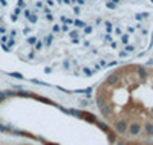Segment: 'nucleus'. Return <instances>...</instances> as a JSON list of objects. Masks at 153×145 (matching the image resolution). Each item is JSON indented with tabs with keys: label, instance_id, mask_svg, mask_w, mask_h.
<instances>
[{
	"label": "nucleus",
	"instance_id": "nucleus-1",
	"mask_svg": "<svg viewBox=\"0 0 153 145\" xmlns=\"http://www.w3.org/2000/svg\"><path fill=\"white\" fill-rule=\"evenodd\" d=\"M153 0H0V43L32 66L92 76L144 52Z\"/></svg>",
	"mask_w": 153,
	"mask_h": 145
},
{
	"label": "nucleus",
	"instance_id": "nucleus-2",
	"mask_svg": "<svg viewBox=\"0 0 153 145\" xmlns=\"http://www.w3.org/2000/svg\"><path fill=\"white\" fill-rule=\"evenodd\" d=\"M100 116L130 144L153 141V67L127 63L107 73L95 90Z\"/></svg>",
	"mask_w": 153,
	"mask_h": 145
},
{
	"label": "nucleus",
	"instance_id": "nucleus-3",
	"mask_svg": "<svg viewBox=\"0 0 153 145\" xmlns=\"http://www.w3.org/2000/svg\"><path fill=\"white\" fill-rule=\"evenodd\" d=\"M5 145H37V144H31V142H9Z\"/></svg>",
	"mask_w": 153,
	"mask_h": 145
}]
</instances>
